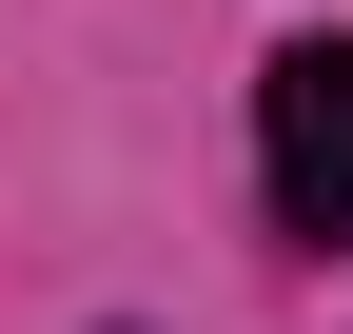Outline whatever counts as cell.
<instances>
[{
    "mask_svg": "<svg viewBox=\"0 0 353 334\" xmlns=\"http://www.w3.org/2000/svg\"><path fill=\"white\" fill-rule=\"evenodd\" d=\"M255 157H275V217L294 236H353V39H294L255 79Z\"/></svg>",
    "mask_w": 353,
    "mask_h": 334,
    "instance_id": "6da1fadb",
    "label": "cell"
}]
</instances>
